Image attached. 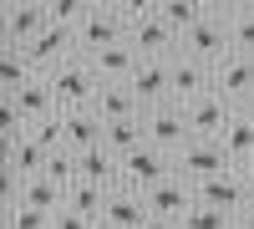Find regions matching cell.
I'll return each instance as SVG.
<instances>
[{"label":"cell","mask_w":254,"mask_h":229,"mask_svg":"<svg viewBox=\"0 0 254 229\" xmlns=\"http://www.w3.org/2000/svg\"><path fill=\"white\" fill-rule=\"evenodd\" d=\"M127 15H132V26H127V46H132L142 61H173L183 51V41L158 15V5H147V0H127Z\"/></svg>","instance_id":"obj_1"},{"label":"cell","mask_w":254,"mask_h":229,"mask_svg":"<svg viewBox=\"0 0 254 229\" xmlns=\"http://www.w3.org/2000/svg\"><path fill=\"white\" fill-rule=\"evenodd\" d=\"M46 81H51V92H56V107H61V112H92V107H97L102 76L92 72V61H87V56H71V61H61L56 72H46Z\"/></svg>","instance_id":"obj_2"},{"label":"cell","mask_w":254,"mask_h":229,"mask_svg":"<svg viewBox=\"0 0 254 229\" xmlns=\"http://www.w3.org/2000/svg\"><path fill=\"white\" fill-rule=\"evenodd\" d=\"M173 173L198 189V183L219 178V173H234V158H229V148H224L219 138H193V143L173 158Z\"/></svg>","instance_id":"obj_3"},{"label":"cell","mask_w":254,"mask_h":229,"mask_svg":"<svg viewBox=\"0 0 254 229\" xmlns=\"http://www.w3.org/2000/svg\"><path fill=\"white\" fill-rule=\"evenodd\" d=\"M127 26H132V15H127V5H92V15L81 20V56H97V51H107V46H122L127 41Z\"/></svg>","instance_id":"obj_4"},{"label":"cell","mask_w":254,"mask_h":229,"mask_svg":"<svg viewBox=\"0 0 254 229\" xmlns=\"http://www.w3.org/2000/svg\"><path fill=\"white\" fill-rule=\"evenodd\" d=\"M183 51L203 61V67H219V61L234 51V36H229V10H208L193 31L183 36Z\"/></svg>","instance_id":"obj_5"},{"label":"cell","mask_w":254,"mask_h":229,"mask_svg":"<svg viewBox=\"0 0 254 229\" xmlns=\"http://www.w3.org/2000/svg\"><path fill=\"white\" fill-rule=\"evenodd\" d=\"M142 128H147V143H153L158 153H168V158H178L188 143H193V133H188V117H183V107H178V102L142 112Z\"/></svg>","instance_id":"obj_6"},{"label":"cell","mask_w":254,"mask_h":229,"mask_svg":"<svg viewBox=\"0 0 254 229\" xmlns=\"http://www.w3.org/2000/svg\"><path fill=\"white\" fill-rule=\"evenodd\" d=\"M168 178H173V158L158 153L153 143L122 158V189H132V194H153L158 183H168Z\"/></svg>","instance_id":"obj_7"},{"label":"cell","mask_w":254,"mask_h":229,"mask_svg":"<svg viewBox=\"0 0 254 229\" xmlns=\"http://www.w3.org/2000/svg\"><path fill=\"white\" fill-rule=\"evenodd\" d=\"M198 204L203 209H219V214H229V219H244V209H249V199H254V189L244 183V173L234 168V173H219V178H208V183H198Z\"/></svg>","instance_id":"obj_8"},{"label":"cell","mask_w":254,"mask_h":229,"mask_svg":"<svg viewBox=\"0 0 254 229\" xmlns=\"http://www.w3.org/2000/svg\"><path fill=\"white\" fill-rule=\"evenodd\" d=\"M26 56H31V67L46 76V72H56V67H61V61L81 56V41H76V31H71V26H56V20H51V26L41 31L31 46H26Z\"/></svg>","instance_id":"obj_9"},{"label":"cell","mask_w":254,"mask_h":229,"mask_svg":"<svg viewBox=\"0 0 254 229\" xmlns=\"http://www.w3.org/2000/svg\"><path fill=\"white\" fill-rule=\"evenodd\" d=\"M214 92L224 102H234V107H249V102H254V56L229 51L214 67Z\"/></svg>","instance_id":"obj_10"},{"label":"cell","mask_w":254,"mask_h":229,"mask_svg":"<svg viewBox=\"0 0 254 229\" xmlns=\"http://www.w3.org/2000/svg\"><path fill=\"white\" fill-rule=\"evenodd\" d=\"M183 107V117H188V133L193 138H224V128L234 122V102H224L219 92H203L198 102H178Z\"/></svg>","instance_id":"obj_11"},{"label":"cell","mask_w":254,"mask_h":229,"mask_svg":"<svg viewBox=\"0 0 254 229\" xmlns=\"http://www.w3.org/2000/svg\"><path fill=\"white\" fill-rule=\"evenodd\" d=\"M127 87H132V97H137L142 112L168 107V102H173V61H142Z\"/></svg>","instance_id":"obj_12"},{"label":"cell","mask_w":254,"mask_h":229,"mask_svg":"<svg viewBox=\"0 0 254 229\" xmlns=\"http://www.w3.org/2000/svg\"><path fill=\"white\" fill-rule=\"evenodd\" d=\"M46 26H51V10H46V5H5L0 36H5V46H20V51H26Z\"/></svg>","instance_id":"obj_13"},{"label":"cell","mask_w":254,"mask_h":229,"mask_svg":"<svg viewBox=\"0 0 254 229\" xmlns=\"http://www.w3.org/2000/svg\"><path fill=\"white\" fill-rule=\"evenodd\" d=\"M142 199H147V209H153L158 219H173V224H183V214H188V209H198L193 183H183L178 173L168 178V183H158L153 194H142Z\"/></svg>","instance_id":"obj_14"},{"label":"cell","mask_w":254,"mask_h":229,"mask_svg":"<svg viewBox=\"0 0 254 229\" xmlns=\"http://www.w3.org/2000/svg\"><path fill=\"white\" fill-rule=\"evenodd\" d=\"M203 92H214V67H203L188 51H178L173 56V102H198Z\"/></svg>","instance_id":"obj_15"},{"label":"cell","mask_w":254,"mask_h":229,"mask_svg":"<svg viewBox=\"0 0 254 229\" xmlns=\"http://www.w3.org/2000/svg\"><path fill=\"white\" fill-rule=\"evenodd\" d=\"M61 122H66V153H76V158L107 143V122L97 112H61Z\"/></svg>","instance_id":"obj_16"},{"label":"cell","mask_w":254,"mask_h":229,"mask_svg":"<svg viewBox=\"0 0 254 229\" xmlns=\"http://www.w3.org/2000/svg\"><path fill=\"white\" fill-rule=\"evenodd\" d=\"M102 122H127V117H142V107H137V97H132V87L127 81H102V92H97V107H92Z\"/></svg>","instance_id":"obj_17"},{"label":"cell","mask_w":254,"mask_h":229,"mask_svg":"<svg viewBox=\"0 0 254 229\" xmlns=\"http://www.w3.org/2000/svg\"><path fill=\"white\" fill-rule=\"evenodd\" d=\"M147 219H153V209H147V199L132 194V189H117L107 199V214H102V224H112V229H142Z\"/></svg>","instance_id":"obj_18"},{"label":"cell","mask_w":254,"mask_h":229,"mask_svg":"<svg viewBox=\"0 0 254 229\" xmlns=\"http://www.w3.org/2000/svg\"><path fill=\"white\" fill-rule=\"evenodd\" d=\"M10 102L20 107V117H26L31 128H36V122H46V117H56V112H61V107H56V92H51V81H46V76L26 81V87H20V92H15Z\"/></svg>","instance_id":"obj_19"},{"label":"cell","mask_w":254,"mask_h":229,"mask_svg":"<svg viewBox=\"0 0 254 229\" xmlns=\"http://www.w3.org/2000/svg\"><path fill=\"white\" fill-rule=\"evenodd\" d=\"M76 168H81V178H87V183H102V189H112V194L122 189V158L107 148V143L92 148V153H81Z\"/></svg>","instance_id":"obj_20"},{"label":"cell","mask_w":254,"mask_h":229,"mask_svg":"<svg viewBox=\"0 0 254 229\" xmlns=\"http://www.w3.org/2000/svg\"><path fill=\"white\" fill-rule=\"evenodd\" d=\"M87 61H92V72H97L102 81H132V72L142 67V56H137L132 46H127V41H122V46L97 51V56H87Z\"/></svg>","instance_id":"obj_21"},{"label":"cell","mask_w":254,"mask_h":229,"mask_svg":"<svg viewBox=\"0 0 254 229\" xmlns=\"http://www.w3.org/2000/svg\"><path fill=\"white\" fill-rule=\"evenodd\" d=\"M46 163H51V153L41 148L31 133L20 138V143H10V148H5V168H10L15 178H41V173H46Z\"/></svg>","instance_id":"obj_22"},{"label":"cell","mask_w":254,"mask_h":229,"mask_svg":"<svg viewBox=\"0 0 254 229\" xmlns=\"http://www.w3.org/2000/svg\"><path fill=\"white\" fill-rule=\"evenodd\" d=\"M224 148H229V158H234V168H244V163H254V112L249 107H239L234 112V122L224 128Z\"/></svg>","instance_id":"obj_23"},{"label":"cell","mask_w":254,"mask_h":229,"mask_svg":"<svg viewBox=\"0 0 254 229\" xmlns=\"http://www.w3.org/2000/svg\"><path fill=\"white\" fill-rule=\"evenodd\" d=\"M41 72L31 67V56L20 51V46H5L0 51V97H15L20 87H26V81H36Z\"/></svg>","instance_id":"obj_24"},{"label":"cell","mask_w":254,"mask_h":229,"mask_svg":"<svg viewBox=\"0 0 254 229\" xmlns=\"http://www.w3.org/2000/svg\"><path fill=\"white\" fill-rule=\"evenodd\" d=\"M107 199H112V189H102V183H71V194H66V209H76V214H87V219H97L102 224V214H107Z\"/></svg>","instance_id":"obj_25"},{"label":"cell","mask_w":254,"mask_h":229,"mask_svg":"<svg viewBox=\"0 0 254 229\" xmlns=\"http://www.w3.org/2000/svg\"><path fill=\"white\" fill-rule=\"evenodd\" d=\"M208 10H214V5H198V0H163V5H158V15L168 20V26H173V36H178V41L193 31Z\"/></svg>","instance_id":"obj_26"},{"label":"cell","mask_w":254,"mask_h":229,"mask_svg":"<svg viewBox=\"0 0 254 229\" xmlns=\"http://www.w3.org/2000/svg\"><path fill=\"white\" fill-rule=\"evenodd\" d=\"M56 214L31 209V204H5V229H51Z\"/></svg>","instance_id":"obj_27"},{"label":"cell","mask_w":254,"mask_h":229,"mask_svg":"<svg viewBox=\"0 0 254 229\" xmlns=\"http://www.w3.org/2000/svg\"><path fill=\"white\" fill-rule=\"evenodd\" d=\"M229 36H234V51L254 56V5H239V10H229Z\"/></svg>","instance_id":"obj_28"},{"label":"cell","mask_w":254,"mask_h":229,"mask_svg":"<svg viewBox=\"0 0 254 229\" xmlns=\"http://www.w3.org/2000/svg\"><path fill=\"white\" fill-rule=\"evenodd\" d=\"M46 178L56 183V189H66V194H71V183H81L76 153H51V163H46Z\"/></svg>","instance_id":"obj_29"},{"label":"cell","mask_w":254,"mask_h":229,"mask_svg":"<svg viewBox=\"0 0 254 229\" xmlns=\"http://www.w3.org/2000/svg\"><path fill=\"white\" fill-rule=\"evenodd\" d=\"M46 10H51V20H56V26H71V31H81V20L92 15V5H87V0H56V5H46Z\"/></svg>","instance_id":"obj_30"},{"label":"cell","mask_w":254,"mask_h":229,"mask_svg":"<svg viewBox=\"0 0 254 229\" xmlns=\"http://www.w3.org/2000/svg\"><path fill=\"white\" fill-rule=\"evenodd\" d=\"M178 229H234V219H229V214H219V209H203V204H198V209H188L183 214V224Z\"/></svg>","instance_id":"obj_31"},{"label":"cell","mask_w":254,"mask_h":229,"mask_svg":"<svg viewBox=\"0 0 254 229\" xmlns=\"http://www.w3.org/2000/svg\"><path fill=\"white\" fill-rule=\"evenodd\" d=\"M51 229H97V219H87V214H76V209H61Z\"/></svg>","instance_id":"obj_32"},{"label":"cell","mask_w":254,"mask_h":229,"mask_svg":"<svg viewBox=\"0 0 254 229\" xmlns=\"http://www.w3.org/2000/svg\"><path fill=\"white\" fill-rule=\"evenodd\" d=\"M142 229H178V224H173V219H158V214H153V219H147Z\"/></svg>","instance_id":"obj_33"},{"label":"cell","mask_w":254,"mask_h":229,"mask_svg":"<svg viewBox=\"0 0 254 229\" xmlns=\"http://www.w3.org/2000/svg\"><path fill=\"white\" fill-rule=\"evenodd\" d=\"M239 173H244V183H249V189H254V163H244V168H239Z\"/></svg>","instance_id":"obj_34"},{"label":"cell","mask_w":254,"mask_h":229,"mask_svg":"<svg viewBox=\"0 0 254 229\" xmlns=\"http://www.w3.org/2000/svg\"><path fill=\"white\" fill-rule=\"evenodd\" d=\"M244 219H249V224H254V199H249V209H244Z\"/></svg>","instance_id":"obj_35"},{"label":"cell","mask_w":254,"mask_h":229,"mask_svg":"<svg viewBox=\"0 0 254 229\" xmlns=\"http://www.w3.org/2000/svg\"><path fill=\"white\" fill-rule=\"evenodd\" d=\"M234 229H254V224H249V219H234Z\"/></svg>","instance_id":"obj_36"},{"label":"cell","mask_w":254,"mask_h":229,"mask_svg":"<svg viewBox=\"0 0 254 229\" xmlns=\"http://www.w3.org/2000/svg\"><path fill=\"white\" fill-rule=\"evenodd\" d=\"M97 229H112V224H97Z\"/></svg>","instance_id":"obj_37"},{"label":"cell","mask_w":254,"mask_h":229,"mask_svg":"<svg viewBox=\"0 0 254 229\" xmlns=\"http://www.w3.org/2000/svg\"><path fill=\"white\" fill-rule=\"evenodd\" d=\"M249 112H254V102H249Z\"/></svg>","instance_id":"obj_38"}]
</instances>
